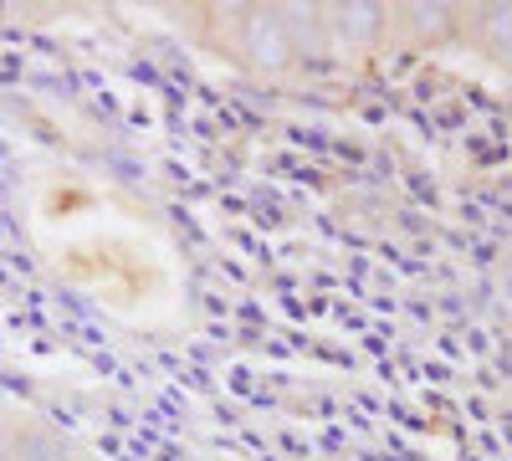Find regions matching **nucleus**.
Returning <instances> with one entry per match:
<instances>
[{
  "mask_svg": "<svg viewBox=\"0 0 512 461\" xmlns=\"http://www.w3.org/2000/svg\"><path fill=\"white\" fill-rule=\"evenodd\" d=\"M277 16H282V31H287V41H292V57H323L328 52V16H323V6H277Z\"/></svg>",
  "mask_w": 512,
  "mask_h": 461,
  "instance_id": "obj_3",
  "label": "nucleus"
},
{
  "mask_svg": "<svg viewBox=\"0 0 512 461\" xmlns=\"http://www.w3.org/2000/svg\"><path fill=\"white\" fill-rule=\"evenodd\" d=\"M328 16V36L349 41V47H374L390 26V6H374V0H344V6H323Z\"/></svg>",
  "mask_w": 512,
  "mask_h": 461,
  "instance_id": "obj_2",
  "label": "nucleus"
},
{
  "mask_svg": "<svg viewBox=\"0 0 512 461\" xmlns=\"http://www.w3.org/2000/svg\"><path fill=\"white\" fill-rule=\"evenodd\" d=\"M0 461H11V451H6V446H0Z\"/></svg>",
  "mask_w": 512,
  "mask_h": 461,
  "instance_id": "obj_7",
  "label": "nucleus"
},
{
  "mask_svg": "<svg viewBox=\"0 0 512 461\" xmlns=\"http://www.w3.org/2000/svg\"><path fill=\"white\" fill-rule=\"evenodd\" d=\"M410 41H446L451 31H456V6H441V0H431V6H395V16H390Z\"/></svg>",
  "mask_w": 512,
  "mask_h": 461,
  "instance_id": "obj_4",
  "label": "nucleus"
},
{
  "mask_svg": "<svg viewBox=\"0 0 512 461\" xmlns=\"http://www.w3.org/2000/svg\"><path fill=\"white\" fill-rule=\"evenodd\" d=\"M11 461H67V446L62 436H52L47 426H21L11 441H6Z\"/></svg>",
  "mask_w": 512,
  "mask_h": 461,
  "instance_id": "obj_5",
  "label": "nucleus"
},
{
  "mask_svg": "<svg viewBox=\"0 0 512 461\" xmlns=\"http://www.w3.org/2000/svg\"><path fill=\"white\" fill-rule=\"evenodd\" d=\"M482 47L497 67L512 72V6H482Z\"/></svg>",
  "mask_w": 512,
  "mask_h": 461,
  "instance_id": "obj_6",
  "label": "nucleus"
},
{
  "mask_svg": "<svg viewBox=\"0 0 512 461\" xmlns=\"http://www.w3.org/2000/svg\"><path fill=\"white\" fill-rule=\"evenodd\" d=\"M236 52H241V62L251 72H262V77H277V72H287L297 62L277 6H246L241 11V21H236Z\"/></svg>",
  "mask_w": 512,
  "mask_h": 461,
  "instance_id": "obj_1",
  "label": "nucleus"
}]
</instances>
